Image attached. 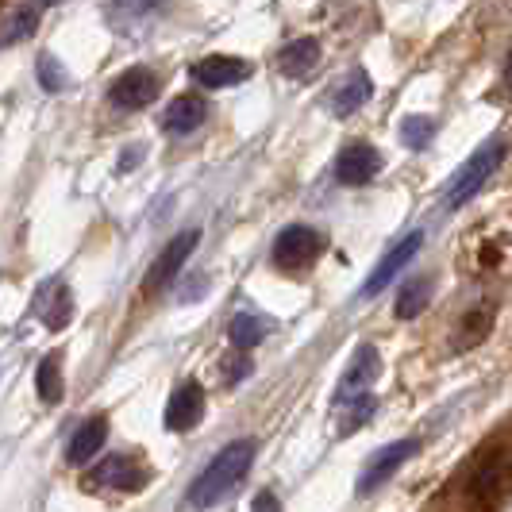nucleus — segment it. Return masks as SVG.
<instances>
[{
    "mask_svg": "<svg viewBox=\"0 0 512 512\" xmlns=\"http://www.w3.org/2000/svg\"><path fill=\"white\" fill-rule=\"evenodd\" d=\"M255 451L258 443L255 439H239V443H228L216 459L208 462L205 470L197 474V482L189 486L185 493V505H193V509H208V505H216L228 489H235L243 478H247V470H251V462H255Z\"/></svg>",
    "mask_w": 512,
    "mask_h": 512,
    "instance_id": "1",
    "label": "nucleus"
},
{
    "mask_svg": "<svg viewBox=\"0 0 512 512\" xmlns=\"http://www.w3.org/2000/svg\"><path fill=\"white\" fill-rule=\"evenodd\" d=\"M501 162H505V139H493V143H486L482 151H474V158H470L459 174L451 178L447 193H443V205L462 208L466 201H474V197L482 193V185L497 174V166H501Z\"/></svg>",
    "mask_w": 512,
    "mask_h": 512,
    "instance_id": "2",
    "label": "nucleus"
},
{
    "mask_svg": "<svg viewBox=\"0 0 512 512\" xmlns=\"http://www.w3.org/2000/svg\"><path fill=\"white\" fill-rule=\"evenodd\" d=\"M320 251H324L320 231L305 228V224H293V228H285L274 239V266L278 270H301L308 262H316Z\"/></svg>",
    "mask_w": 512,
    "mask_h": 512,
    "instance_id": "3",
    "label": "nucleus"
},
{
    "mask_svg": "<svg viewBox=\"0 0 512 512\" xmlns=\"http://www.w3.org/2000/svg\"><path fill=\"white\" fill-rule=\"evenodd\" d=\"M147 478H151V470H143L135 459H128V455H112V459H104L101 466L85 478V486L93 489V493H104V489L135 493L139 486H147Z\"/></svg>",
    "mask_w": 512,
    "mask_h": 512,
    "instance_id": "4",
    "label": "nucleus"
},
{
    "mask_svg": "<svg viewBox=\"0 0 512 512\" xmlns=\"http://www.w3.org/2000/svg\"><path fill=\"white\" fill-rule=\"evenodd\" d=\"M197 243H201V231H181L174 243H166V251L154 258V266H151V274H147V282H143V289L158 293L162 285L174 282V278L181 274V266L189 262V255L197 251Z\"/></svg>",
    "mask_w": 512,
    "mask_h": 512,
    "instance_id": "5",
    "label": "nucleus"
},
{
    "mask_svg": "<svg viewBox=\"0 0 512 512\" xmlns=\"http://www.w3.org/2000/svg\"><path fill=\"white\" fill-rule=\"evenodd\" d=\"M382 174V154L370 143H351L335 158V181L339 185H366Z\"/></svg>",
    "mask_w": 512,
    "mask_h": 512,
    "instance_id": "6",
    "label": "nucleus"
},
{
    "mask_svg": "<svg viewBox=\"0 0 512 512\" xmlns=\"http://www.w3.org/2000/svg\"><path fill=\"white\" fill-rule=\"evenodd\" d=\"M412 455H416V439H397V443L382 447L374 459L366 462V470H362V478H359V493H374L378 486H385Z\"/></svg>",
    "mask_w": 512,
    "mask_h": 512,
    "instance_id": "7",
    "label": "nucleus"
},
{
    "mask_svg": "<svg viewBox=\"0 0 512 512\" xmlns=\"http://www.w3.org/2000/svg\"><path fill=\"white\" fill-rule=\"evenodd\" d=\"M112 104L116 108H124V112H139V108H147V104L158 97V77L151 70H143V66H135L128 74H120L112 81Z\"/></svg>",
    "mask_w": 512,
    "mask_h": 512,
    "instance_id": "8",
    "label": "nucleus"
},
{
    "mask_svg": "<svg viewBox=\"0 0 512 512\" xmlns=\"http://www.w3.org/2000/svg\"><path fill=\"white\" fill-rule=\"evenodd\" d=\"M420 247H424V231H412V235H405V239H401V243H397V247H393L382 262H378V266H374V274L366 278L362 293H366V297H378L385 285L393 282V278H397V274L409 266L412 258H416V251H420Z\"/></svg>",
    "mask_w": 512,
    "mask_h": 512,
    "instance_id": "9",
    "label": "nucleus"
},
{
    "mask_svg": "<svg viewBox=\"0 0 512 512\" xmlns=\"http://www.w3.org/2000/svg\"><path fill=\"white\" fill-rule=\"evenodd\" d=\"M205 416V389L197 382H185L174 389L170 405H166V428L170 432H193Z\"/></svg>",
    "mask_w": 512,
    "mask_h": 512,
    "instance_id": "10",
    "label": "nucleus"
},
{
    "mask_svg": "<svg viewBox=\"0 0 512 512\" xmlns=\"http://www.w3.org/2000/svg\"><path fill=\"white\" fill-rule=\"evenodd\" d=\"M378 374H382V355H378L374 347H362L359 355H355V362H351V370L343 374L339 389H335L332 405H343V401H351V397L366 393V389L374 385V378H378Z\"/></svg>",
    "mask_w": 512,
    "mask_h": 512,
    "instance_id": "11",
    "label": "nucleus"
},
{
    "mask_svg": "<svg viewBox=\"0 0 512 512\" xmlns=\"http://www.w3.org/2000/svg\"><path fill=\"white\" fill-rule=\"evenodd\" d=\"M35 312H39V320L54 328V332H62L70 320H74V293H70V285L66 282H47L39 293H35Z\"/></svg>",
    "mask_w": 512,
    "mask_h": 512,
    "instance_id": "12",
    "label": "nucleus"
},
{
    "mask_svg": "<svg viewBox=\"0 0 512 512\" xmlns=\"http://www.w3.org/2000/svg\"><path fill=\"white\" fill-rule=\"evenodd\" d=\"M247 74H251V66L239 62V58H228V54H212V58L193 66V81L205 85V89H224V85L243 81Z\"/></svg>",
    "mask_w": 512,
    "mask_h": 512,
    "instance_id": "13",
    "label": "nucleus"
},
{
    "mask_svg": "<svg viewBox=\"0 0 512 512\" xmlns=\"http://www.w3.org/2000/svg\"><path fill=\"white\" fill-rule=\"evenodd\" d=\"M316 66H320V43L316 39H297V43H289V47L278 51V70L285 77H293V81L308 77Z\"/></svg>",
    "mask_w": 512,
    "mask_h": 512,
    "instance_id": "14",
    "label": "nucleus"
},
{
    "mask_svg": "<svg viewBox=\"0 0 512 512\" xmlns=\"http://www.w3.org/2000/svg\"><path fill=\"white\" fill-rule=\"evenodd\" d=\"M104 439H108V420H104V416L85 420L74 432V439H70V447H66V459L74 462V466H85V462L104 447Z\"/></svg>",
    "mask_w": 512,
    "mask_h": 512,
    "instance_id": "15",
    "label": "nucleus"
},
{
    "mask_svg": "<svg viewBox=\"0 0 512 512\" xmlns=\"http://www.w3.org/2000/svg\"><path fill=\"white\" fill-rule=\"evenodd\" d=\"M270 332H274V320L262 316V312H239L228 328L235 351H251V347H258Z\"/></svg>",
    "mask_w": 512,
    "mask_h": 512,
    "instance_id": "16",
    "label": "nucleus"
},
{
    "mask_svg": "<svg viewBox=\"0 0 512 512\" xmlns=\"http://www.w3.org/2000/svg\"><path fill=\"white\" fill-rule=\"evenodd\" d=\"M205 120H208V104L201 97H178V101L166 108V116H162L166 131H178V135L197 131Z\"/></svg>",
    "mask_w": 512,
    "mask_h": 512,
    "instance_id": "17",
    "label": "nucleus"
},
{
    "mask_svg": "<svg viewBox=\"0 0 512 512\" xmlns=\"http://www.w3.org/2000/svg\"><path fill=\"white\" fill-rule=\"evenodd\" d=\"M370 77L362 74V70H355V74H347L343 77V85L335 89V97H332V112L335 116H351L355 108H362V104L370 101Z\"/></svg>",
    "mask_w": 512,
    "mask_h": 512,
    "instance_id": "18",
    "label": "nucleus"
},
{
    "mask_svg": "<svg viewBox=\"0 0 512 512\" xmlns=\"http://www.w3.org/2000/svg\"><path fill=\"white\" fill-rule=\"evenodd\" d=\"M493 328V316H489V308H474V312H466L459 324V332H455V351H470V347H478L482 339L489 335Z\"/></svg>",
    "mask_w": 512,
    "mask_h": 512,
    "instance_id": "19",
    "label": "nucleus"
},
{
    "mask_svg": "<svg viewBox=\"0 0 512 512\" xmlns=\"http://www.w3.org/2000/svg\"><path fill=\"white\" fill-rule=\"evenodd\" d=\"M339 409H347L339 416V436H351V432H359L362 424L378 412V397H370V389L359 393V397H351V401H343Z\"/></svg>",
    "mask_w": 512,
    "mask_h": 512,
    "instance_id": "20",
    "label": "nucleus"
},
{
    "mask_svg": "<svg viewBox=\"0 0 512 512\" xmlns=\"http://www.w3.org/2000/svg\"><path fill=\"white\" fill-rule=\"evenodd\" d=\"M432 301V282L428 278H412L401 293H397V316L401 320H416L424 308Z\"/></svg>",
    "mask_w": 512,
    "mask_h": 512,
    "instance_id": "21",
    "label": "nucleus"
},
{
    "mask_svg": "<svg viewBox=\"0 0 512 512\" xmlns=\"http://www.w3.org/2000/svg\"><path fill=\"white\" fill-rule=\"evenodd\" d=\"M35 385H39V397H43L47 405H58V401H62V393H66V385H62V370H58V355H47V359L39 362V370H35Z\"/></svg>",
    "mask_w": 512,
    "mask_h": 512,
    "instance_id": "22",
    "label": "nucleus"
},
{
    "mask_svg": "<svg viewBox=\"0 0 512 512\" xmlns=\"http://www.w3.org/2000/svg\"><path fill=\"white\" fill-rule=\"evenodd\" d=\"M35 20H39L35 4H31V8H16V12L0 24V47H8V43H16V39L31 35V31H35Z\"/></svg>",
    "mask_w": 512,
    "mask_h": 512,
    "instance_id": "23",
    "label": "nucleus"
},
{
    "mask_svg": "<svg viewBox=\"0 0 512 512\" xmlns=\"http://www.w3.org/2000/svg\"><path fill=\"white\" fill-rule=\"evenodd\" d=\"M432 139H436V120H428V116H409L401 124V143L412 151H424Z\"/></svg>",
    "mask_w": 512,
    "mask_h": 512,
    "instance_id": "24",
    "label": "nucleus"
},
{
    "mask_svg": "<svg viewBox=\"0 0 512 512\" xmlns=\"http://www.w3.org/2000/svg\"><path fill=\"white\" fill-rule=\"evenodd\" d=\"M35 70H39V81H43L47 93H62V89L70 85V74L62 70V62H58L54 54H39V66H35Z\"/></svg>",
    "mask_w": 512,
    "mask_h": 512,
    "instance_id": "25",
    "label": "nucleus"
},
{
    "mask_svg": "<svg viewBox=\"0 0 512 512\" xmlns=\"http://www.w3.org/2000/svg\"><path fill=\"white\" fill-rule=\"evenodd\" d=\"M154 4L158 0H112V12L120 20H143L147 12H154Z\"/></svg>",
    "mask_w": 512,
    "mask_h": 512,
    "instance_id": "26",
    "label": "nucleus"
},
{
    "mask_svg": "<svg viewBox=\"0 0 512 512\" xmlns=\"http://www.w3.org/2000/svg\"><path fill=\"white\" fill-rule=\"evenodd\" d=\"M224 374H228V382H235V378H247L251 374V359L247 355H231V359H224Z\"/></svg>",
    "mask_w": 512,
    "mask_h": 512,
    "instance_id": "27",
    "label": "nucleus"
},
{
    "mask_svg": "<svg viewBox=\"0 0 512 512\" xmlns=\"http://www.w3.org/2000/svg\"><path fill=\"white\" fill-rule=\"evenodd\" d=\"M255 509H278V497L274 493H262V497H255Z\"/></svg>",
    "mask_w": 512,
    "mask_h": 512,
    "instance_id": "28",
    "label": "nucleus"
},
{
    "mask_svg": "<svg viewBox=\"0 0 512 512\" xmlns=\"http://www.w3.org/2000/svg\"><path fill=\"white\" fill-rule=\"evenodd\" d=\"M39 4H58V0H39Z\"/></svg>",
    "mask_w": 512,
    "mask_h": 512,
    "instance_id": "29",
    "label": "nucleus"
}]
</instances>
